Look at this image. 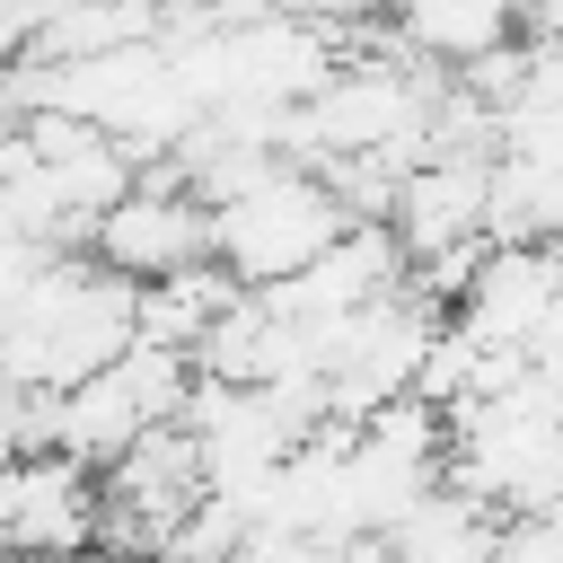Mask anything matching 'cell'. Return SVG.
<instances>
[{
	"instance_id": "1",
	"label": "cell",
	"mask_w": 563,
	"mask_h": 563,
	"mask_svg": "<svg viewBox=\"0 0 563 563\" xmlns=\"http://www.w3.org/2000/svg\"><path fill=\"white\" fill-rule=\"evenodd\" d=\"M132 343V282L88 255H44L26 299L0 317V378L18 387H70L106 369Z\"/></svg>"
},
{
	"instance_id": "2",
	"label": "cell",
	"mask_w": 563,
	"mask_h": 563,
	"mask_svg": "<svg viewBox=\"0 0 563 563\" xmlns=\"http://www.w3.org/2000/svg\"><path fill=\"white\" fill-rule=\"evenodd\" d=\"M343 229H352V220H343V202L325 194V176L299 167V158H273L246 194L211 202V264H220L229 282L264 290V282H282V273H299L317 246H334Z\"/></svg>"
},
{
	"instance_id": "3",
	"label": "cell",
	"mask_w": 563,
	"mask_h": 563,
	"mask_svg": "<svg viewBox=\"0 0 563 563\" xmlns=\"http://www.w3.org/2000/svg\"><path fill=\"white\" fill-rule=\"evenodd\" d=\"M202 255H211V202L185 185L176 158H141L132 194L114 211H97V229H88V264H106L123 282H158Z\"/></svg>"
},
{
	"instance_id": "4",
	"label": "cell",
	"mask_w": 563,
	"mask_h": 563,
	"mask_svg": "<svg viewBox=\"0 0 563 563\" xmlns=\"http://www.w3.org/2000/svg\"><path fill=\"white\" fill-rule=\"evenodd\" d=\"M97 537V466L62 449L0 457V554H88Z\"/></svg>"
},
{
	"instance_id": "5",
	"label": "cell",
	"mask_w": 563,
	"mask_h": 563,
	"mask_svg": "<svg viewBox=\"0 0 563 563\" xmlns=\"http://www.w3.org/2000/svg\"><path fill=\"white\" fill-rule=\"evenodd\" d=\"M554 290H563V246H484L475 282L457 290V325L484 343V352H528L554 317Z\"/></svg>"
},
{
	"instance_id": "6",
	"label": "cell",
	"mask_w": 563,
	"mask_h": 563,
	"mask_svg": "<svg viewBox=\"0 0 563 563\" xmlns=\"http://www.w3.org/2000/svg\"><path fill=\"white\" fill-rule=\"evenodd\" d=\"M387 537V554L396 563H493V545H501V510L484 501V493H466V484H431L396 528H378Z\"/></svg>"
},
{
	"instance_id": "7",
	"label": "cell",
	"mask_w": 563,
	"mask_h": 563,
	"mask_svg": "<svg viewBox=\"0 0 563 563\" xmlns=\"http://www.w3.org/2000/svg\"><path fill=\"white\" fill-rule=\"evenodd\" d=\"M528 0H396V44L422 53L431 70H466L475 53L510 44Z\"/></svg>"
},
{
	"instance_id": "8",
	"label": "cell",
	"mask_w": 563,
	"mask_h": 563,
	"mask_svg": "<svg viewBox=\"0 0 563 563\" xmlns=\"http://www.w3.org/2000/svg\"><path fill=\"white\" fill-rule=\"evenodd\" d=\"M238 290H246V282H229L211 255H202V264H185V273L132 282V334H141V343H167V352H194V343H202V325H211Z\"/></svg>"
},
{
	"instance_id": "9",
	"label": "cell",
	"mask_w": 563,
	"mask_h": 563,
	"mask_svg": "<svg viewBox=\"0 0 563 563\" xmlns=\"http://www.w3.org/2000/svg\"><path fill=\"white\" fill-rule=\"evenodd\" d=\"M229 563H325V537H290V528H246Z\"/></svg>"
},
{
	"instance_id": "10",
	"label": "cell",
	"mask_w": 563,
	"mask_h": 563,
	"mask_svg": "<svg viewBox=\"0 0 563 563\" xmlns=\"http://www.w3.org/2000/svg\"><path fill=\"white\" fill-rule=\"evenodd\" d=\"M325 563H396L378 528H352V537H325Z\"/></svg>"
},
{
	"instance_id": "11",
	"label": "cell",
	"mask_w": 563,
	"mask_h": 563,
	"mask_svg": "<svg viewBox=\"0 0 563 563\" xmlns=\"http://www.w3.org/2000/svg\"><path fill=\"white\" fill-rule=\"evenodd\" d=\"M141 563H194V554H176V545H167V554H141Z\"/></svg>"
}]
</instances>
